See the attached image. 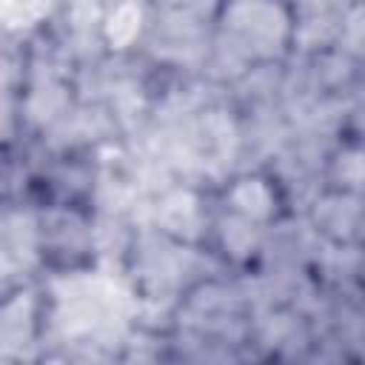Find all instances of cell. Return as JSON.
I'll return each instance as SVG.
<instances>
[{"mask_svg":"<svg viewBox=\"0 0 365 365\" xmlns=\"http://www.w3.org/2000/svg\"><path fill=\"white\" fill-rule=\"evenodd\" d=\"M297 31V0H220L202 80L222 91L254 68L294 63Z\"/></svg>","mask_w":365,"mask_h":365,"instance_id":"6da1fadb","label":"cell"},{"mask_svg":"<svg viewBox=\"0 0 365 365\" xmlns=\"http://www.w3.org/2000/svg\"><path fill=\"white\" fill-rule=\"evenodd\" d=\"M31 208V268L34 274L60 279H86L97 274L106 257V231L100 211L71 205Z\"/></svg>","mask_w":365,"mask_h":365,"instance_id":"7a4b0ae2","label":"cell"},{"mask_svg":"<svg viewBox=\"0 0 365 365\" xmlns=\"http://www.w3.org/2000/svg\"><path fill=\"white\" fill-rule=\"evenodd\" d=\"M211 208L257 225L262 231H274L297 217L299 202L282 174L262 160L242 163L217 180L208 182Z\"/></svg>","mask_w":365,"mask_h":365,"instance_id":"3957f363","label":"cell"},{"mask_svg":"<svg viewBox=\"0 0 365 365\" xmlns=\"http://www.w3.org/2000/svg\"><path fill=\"white\" fill-rule=\"evenodd\" d=\"M54 328V285L51 279L26 271L0 285V359H23Z\"/></svg>","mask_w":365,"mask_h":365,"instance_id":"277c9868","label":"cell"},{"mask_svg":"<svg viewBox=\"0 0 365 365\" xmlns=\"http://www.w3.org/2000/svg\"><path fill=\"white\" fill-rule=\"evenodd\" d=\"M297 217L302 220V225L311 231V237L319 245L359 248V240H362V194L331 191V188L317 185L302 200Z\"/></svg>","mask_w":365,"mask_h":365,"instance_id":"5b68a950","label":"cell"},{"mask_svg":"<svg viewBox=\"0 0 365 365\" xmlns=\"http://www.w3.org/2000/svg\"><path fill=\"white\" fill-rule=\"evenodd\" d=\"M20 74H23V37L20 40L0 37V114L9 117V123L14 120Z\"/></svg>","mask_w":365,"mask_h":365,"instance_id":"8992f818","label":"cell"},{"mask_svg":"<svg viewBox=\"0 0 365 365\" xmlns=\"http://www.w3.org/2000/svg\"><path fill=\"white\" fill-rule=\"evenodd\" d=\"M220 0H148L151 17L163 20H191V23H211Z\"/></svg>","mask_w":365,"mask_h":365,"instance_id":"52a82bcc","label":"cell"},{"mask_svg":"<svg viewBox=\"0 0 365 365\" xmlns=\"http://www.w3.org/2000/svg\"><path fill=\"white\" fill-rule=\"evenodd\" d=\"M14 185H17V154L11 137H0V211L14 202Z\"/></svg>","mask_w":365,"mask_h":365,"instance_id":"ba28073f","label":"cell"}]
</instances>
